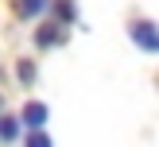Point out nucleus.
<instances>
[{
	"label": "nucleus",
	"mask_w": 159,
	"mask_h": 147,
	"mask_svg": "<svg viewBox=\"0 0 159 147\" xmlns=\"http://www.w3.org/2000/svg\"><path fill=\"white\" fill-rule=\"evenodd\" d=\"M132 39H136V46H144V50H159V27L155 23H148V19H136L132 23Z\"/></svg>",
	"instance_id": "1"
},
{
	"label": "nucleus",
	"mask_w": 159,
	"mask_h": 147,
	"mask_svg": "<svg viewBox=\"0 0 159 147\" xmlns=\"http://www.w3.org/2000/svg\"><path fill=\"white\" fill-rule=\"evenodd\" d=\"M23 124H27V128H43L47 124V105L43 101H31V105L23 108Z\"/></svg>",
	"instance_id": "2"
},
{
	"label": "nucleus",
	"mask_w": 159,
	"mask_h": 147,
	"mask_svg": "<svg viewBox=\"0 0 159 147\" xmlns=\"http://www.w3.org/2000/svg\"><path fill=\"white\" fill-rule=\"evenodd\" d=\"M47 8V0H20V4H16V12L23 15V19H31V15H39Z\"/></svg>",
	"instance_id": "3"
},
{
	"label": "nucleus",
	"mask_w": 159,
	"mask_h": 147,
	"mask_svg": "<svg viewBox=\"0 0 159 147\" xmlns=\"http://www.w3.org/2000/svg\"><path fill=\"white\" fill-rule=\"evenodd\" d=\"M62 39V23H54V27H43L39 31V46H54Z\"/></svg>",
	"instance_id": "4"
},
{
	"label": "nucleus",
	"mask_w": 159,
	"mask_h": 147,
	"mask_svg": "<svg viewBox=\"0 0 159 147\" xmlns=\"http://www.w3.org/2000/svg\"><path fill=\"white\" fill-rule=\"evenodd\" d=\"M16 132H20V128H16V120H12V116H4V120H0V136L12 143V139H16Z\"/></svg>",
	"instance_id": "5"
},
{
	"label": "nucleus",
	"mask_w": 159,
	"mask_h": 147,
	"mask_svg": "<svg viewBox=\"0 0 159 147\" xmlns=\"http://www.w3.org/2000/svg\"><path fill=\"white\" fill-rule=\"evenodd\" d=\"M16 74H20V81H35V66H31V62H20Z\"/></svg>",
	"instance_id": "6"
},
{
	"label": "nucleus",
	"mask_w": 159,
	"mask_h": 147,
	"mask_svg": "<svg viewBox=\"0 0 159 147\" xmlns=\"http://www.w3.org/2000/svg\"><path fill=\"white\" fill-rule=\"evenodd\" d=\"M51 139L43 136V132H27V147H47Z\"/></svg>",
	"instance_id": "7"
}]
</instances>
